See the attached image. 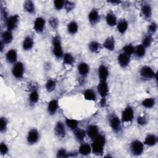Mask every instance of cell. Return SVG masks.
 Masks as SVG:
<instances>
[{"mask_svg":"<svg viewBox=\"0 0 158 158\" xmlns=\"http://www.w3.org/2000/svg\"><path fill=\"white\" fill-rule=\"evenodd\" d=\"M106 144V136L99 133V134L92 139L91 144L92 153L97 156H102L104 152V148Z\"/></svg>","mask_w":158,"mask_h":158,"instance_id":"6da1fadb","label":"cell"},{"mask_svg":"<svg viewBox=\"0 0 158 158\" xmlns=\"http://www.w3.org/2000/svg\"><path fill=\"white\" fill-rule=\"evenodd\" d=\"M52 53L53 56L58 60L61 59L64 54L61 37L59 33H56L51 40Z\"/></svg>","mask_w":158,"mask_h":158,"instance_id":"7a4b0ae2","label":"cell"},{"mask_svg":"<svg viewBox=\"0 0 158 158\" xmlns=\"http://www.w3.org/2000/svg\"><path fill=\"white\" fill-rule=\"evenodd\" d=\"M107 120L112 131L115 134H119L122 130V124L120 118L115 112H112L109 114Z\"/></svg>","mask_w":158,"mask_h":158,"instance_id":"3957f363","label":"cell"},{"mask_svg":"<svg viewBox=\"0 0 158 158\" xmlns=\"http://www.w3.org/2000/svg\"><path fill=\"white\" fill-rule=\"evenodd\" d=\"M144 144L143 141L136 139L133 140L130 144V151L133 156H141L144 151Z\"/></svg>","mask_w":158,"mask_h":158,"instance_id":"277c9868","label":"cell"},{"mask_svg":"<svg viewBox=\"0 0 158 158\" xmlns=\"http://www.w3.org/2000/svg\"><path fill=\"white\" fill-rule=\"evenodd\" d=\"M120 120L122 123H131L135 118V110L130 105H127L122 111Z\"/></svg>","mask_w":158,"mask_h":158,"instance_id":"5b68a950","label":"cell"},{"mask_svg":"<svg viewBox=\"0 0 158 158\" xmlns=\"http://www.w3.org/2000/svg\"><path fill=\"white\" fill-rule=\"evenodd\" d=\"M140 77L146 80H150L157 78V73L149 65L142 66L139 70Z\"/></svg>","mask_w":158,"mask_h":158,"instance_id":"8992f818","label":"cell"},{"mask_svg":"<svg viewBox=\"0 0 158 158\" xmlns=\"http://www.w3.org/2000/svg\"><path fill=\"white\" fill-rule=\"evenodd\" d=\"M11 73L14 78L17 80H22L25 74L24 64L21 61H17L12 65L11 69Z\"/></svg>","mask_w":158,"mask_h":158,"instance_id":"52a82bcc","label":"cell"},{"mask_svg":"<svg viewBox=\"0 0 158 158\" xmlns=\"http://www.w3.org/2000/svg\"><path fill=\"white\" fill-rule=\"evenodd\" d=\"M54 133L59 139H64L67 135V127L64 122L58 120L54 127Z\"/></svg>","mask_w":158,"mask_h":158,"instance_id":"ba28073f","label":"cell"},{"mask_svg":"<svg viewBox=\"0 0 158 158\" xmlns=\"http://www.w3.org/2000/svg\"><path fill=\"white\" fill-rule=\"evenodd\" d=\"M40 139V133L36 128L30 129L27 134L26 140L28 144L30 146L35 145L38 143Z\"/></svg>","mask_w":158,"mask_h":158,"instance_id":"9c48e42d","label":"cell"},{"mask_svg":"<svg viewBox=\"0 0 158 158\" xmlns=\"http://www.w3.org/2000/svg\"><path fill=\"white\" fill-rule=\"evenodd\" d=\"M20 22V17L18 14L9 15L5 22L6 30L13 31L18 27Z\"/></svg>","mask_w":158,"mask_h":158,"instance_id":"30bf717a","label":"cell"},{"mask_svg":"<svg viewBox=\"0 0 158 158\" xmlns=\"http://www.w3.org/2000/svg\"><path fill=\"white\" fill-rule=\"evenodd\" d=\"M140 15L143 19L147 22H149L152 16V6L148 2H144L141 6Z\"/></svg>","mask_w":158,"mask_h":158,"instance_id":"8fae6325","label":"cell"},{"mask_svg":"<svg viewBox=\"0 0 158 158\" xmlns=\"http://www.w3.org/2000/svg\"><path fill=\"white\" fill-rule=\"evenodd\" d=\"M101 17L98 9L96 7L92 8L88 14V20L89 24L94 26L98 24L101 20Z\"/></svg>","mask_w":158,"mask_h":158,"instance_id":"7c38bea8","label":"cell"},{"mask_svg":"<svg viewBox=\"0 0 158 158\" xmlns=\"http://www.w3.org/2000/svg\"><path fill=\"white\" fill-rule=\"evenodd\" d=\"M46 23V21L44 17L41 16L37 17L35 19L33 24V28L34 31L38 34H41L43 33L45 29Z\"/></svg>","mask_w":158,"mask_h":158,"instance_id":"4fadbf2b","label":"cell"},{"mask_svg":"<svg viewBox=\"0 0 158 158\" xmlns=\"http://www.w3.org/2000/svg\"><path fill=\"white\" fill-rule=\"evenodd\" d=\"M96 89L101 98H106L109 91L107 81H99L97 85Z\"/></svg>","mask_w":158,"mask_h":158,"instance_id":"5bb4252c","label":"cell"},{"mask_svg":"<svg viewBox=\"0 0 158 158\" xmlns=\"http://www.w3.org/2000/svg\"><path fill=\"white\" fill-rule=\"evenodd\" d=\"M117 60L118 65L122 69H126L130 64L131 57L121 51L117 57Z\"/></svg>","mask_w":158,"mask_h":158,"instance_id":"9a60e30c","label":"cell"},{"mask_svg":"<svg viewBox=\"0 0 158 158\" xmlns=\"http://www.w3.org/2000/svg\"><path fill=\"white\" fill-rule=\"evenodd\" d=\"M98 76L99 81H107L109 70L106 64H101L99 65L98 69Z\"/></svg>","mask_w":158,"mask_h":158,"instance_id":"2e32d148","label":"cell"},{"mask_svg":"<svg viewBox=\"0 0 158 158\" xmlns=\"http://www.w3.org/2000/svg\"><path fill=\"white\" fill-rule=\"evenodd\" d=\"M59 107V100L57 99H52L51 101H49L47 104V107H46L47 112L49 115L53 116L58 111Z\"/></svg>","mask_w":158,"mask_h":158,"instance_id":"e0dca14e","label":"cell"},{"mask_svg":"<svg viewBox=\"0 0 158 158\" xmlns=\"http://www.w3.org/2000/svg\"><path fill=\"white\" fill-rule=\"evenodd\" d=\"M5 58L7 62L9 64H14L18 60V53L15 49H9L5 54Z\"/></svg>","mask_w":158,"mask_h":158,"instance_id":"ac0fdd59","label":"cell"},{"mask_svg":"<svg viewBox=\"0 0 158 158\" xmlns=\"http://www.w3.org/2000/svg\"><path fill=\"white\" fill-rule=\"evenodd\" d=\"M85 130L87 136L91 140L96 138L100 133L99 127L94 123L88 125Z\"/></svg>","mask_w":158,"mask_h":158,"instance_id":"d6986e66","label":"cell"},{"mask_svg":"<svg viewBox=\"0 0 158 158\" xmlns=\"http://www.w3.org/2000/svg\"><path fill=\"white\" fill-rule=\"evenodd\" d=\"M101 44L102 48L109 51H114L115 49V40L114 36H107Z\"/></svg>","mask_w":158,"mask_h":158,"instance_id":"ffe728a7","label":"cell"},{"mask_svg":"<svg viewBox=\"0 0 158 158\" xmlns=\"http://www.w3.org/2000/svg\"><path fill=\"white\" fill-rule=\"evenodd\" d=\"M90 67L89 64L85 62H80L77 65V72L80 77L83 78L86 77L89 73Z\"/></svg>","mask_w":158,"mask_h":158,"instance_id":"44dd1931","label":"cell"},{"mask_svg":"<svg viewBox=\"0 0 158 158\" xmlns=\"http://www.w3.org/2000/svg\"><path fill=\"white\" fill-rule=\"evenodd\" d=\"M35 45L33 38L30 35H27L23 40L22 43V48L25 51H28L33 49Z\"/></svg>","mask_w":158,"mask_h":158,"instance_id":"7402d4cb","label":"cell"},{"mask_svg":"<svg viewBox=\"0 0 158 158\" xmlns=\"http://www.w3.org/2000/svg\"><path fill=\"white\" fill-rule=\"evenodd\" d=\"M78 153L83 156H89L91 153H92L91 144H89L87 142H81L78 147Z\"/></svg>","mask_w":158,"mask_h":158,"instance_id":"603a6c76","label":"cell"},{"mask_svg":"<svg viewBox=\"0 0 158 158\" xmlns=\"http://www.w3.org/2000/svg\"><path fill=\"white\" fill-rule=\"evenodd\" d=\"M105 20L106 24L110 27H115L118 22L116 15L112 11H109L107 12L105 17Z\"/></svg>","mask_w":158,"mask_h":158,"instance_id":"cb8c5ba5","label":"cell"},{"mask_svg":"<svg viewBox=\"0 0 158 158\" xmlns=\"http://www.w3.org/2000/svg\"><path fill=\"white\" fill-rule=\"evenodd\" d=\"M157 136L154 133H148L144 138L143 143L144 146L149 147H152L157 144Z\"/></svg>","mask_w":158,"mask_h":158,"instance_id":"d4e9b609","label":"cell"},{"mask_svg":"<svg viewBox=\"0 0 158 158\" xmlns=\"http://www.w3.org/2000/svg\"><path fill=\"white\" fill-rule=\"evenodd\" d=\"M115 27L117 31L120 34L124 35L128 28V22L125 19H121L118 20Z\"/></svg>","mask_w":158,"mask_h":158,"instance_id":"484cf974","label":"cell"},{"mask_svg":"<svg viewBox=\"0 0 158 158\" xmlns=\"http://www.w3.org/2000/svg\"><path fill=\"white\" fill-rule=\"evenodd\" d=\"M79 30V25L75 20H72L67 25V31L70 35H75Z\"/></svg>","mask_w":158,"mask_h":158,"instance_id":"4316f807","label":"cell"},{"mask_svg":"<svg viewBox=\"0 0 158 158\" xmlns=\"http://www.w3.org/2000/svg\"><path fill=\"white\" fill-rule=\"evenodd\" d=\"M40 99L38 89H35L30 91L28 95V103L30 106H33L38 103Z\"/></svg>","mask_w":158,"mask_h":158,"instance_id":"83f0119b","label":"cell"},{"mask_svg":"<svg viewBox=\"0 0 158 158\" xmlns=\"http://www.w3.org/2000/svg\"><path fill=\"white\" fill-rule=\"evenodd\" d=\"M14 39L13 31L6 30L1 33V41H2L6 45L10 44Z\"/></svg>","mask_w":158,"mask_h":158,"instance_id":"f1b7e54d","label":"cell"},{"mask_svg":"<svg viewBox=\"0 0 158 158\" xmlns=\"http://www.w3.org/2000/svg\"><path fill=\"white\" fill-rule=\"evenodd\" d=\"M23 10L28 14H34L36 12L35 4L33 1L27 0L23 2Z\"/></svg>","mask_w":158,"mask_h":158,"instance_id":"f546056e","label":"cell"},{"mask_svg":"<svg viewBox=\"0 0 158 158\" xmlns=\"http://www.w3.org/2000/svg\"><path fill=\"white\" fill-rule=\"evenodd\" d=\"M88 50L94 54L99 53L102 48V44L96 40L91 41L88 44Z\"/></svg>","mask_w":158,"mask_h":158,"instance_id":"4dcf8cb0","label":"cell"},{"mask_svg":"<svg viewBox=\"0 0 158 158\" xmlns=\"http://www.w3.org/2000/svg\"><path fill=\"white\" fill-rule=\"evenodd\" d=\"M73 132L75 139L79 143L83 142L85 138L87 136L86 130L79 127L73 131Z\"/></svg>","mask_w":158,"mask_h":158,"instance_id":"1f68e13d","label":"cell"},{"mask_svg":"<svg viewBox=\"0 0 158 158\" xmlns=\"http://www.w3.org/2000/svg\"><path fill=\"white\" fill-rule=\"evenodd\" d=\"M83 97L85 100L89 101H95L97 99V94L96 91L92 88L86 89L83 93Z\"/></svg>","mask_w":158,"mask_h":158,"instance_id":"d6a6232c","label":"cell"},{"mask_svg":"<svg viewBox=\"0 0 158 158\" xmlns=\"http://www.w3.org/2000/svg\"><path fill=\"white\" fill-rule=\"evenodd\" d=\"M62 60L64 65L72 66L75 62V58L72 53L67 52H64L63 57L62 58Z\"/></svg>","mask_w":158,"mask_h":158,"instance_id":"836d02e7","label":"cell"},{"mask_svg":"<svg viewBox=\"0 0 158 158\" xmlns=\"http://www.w3.org/2000/svg\"><path fill=\"white\" fill-rule=\"evenodd\" d=\"M146 53V48L144 47L141 44L135 46V51L133 55L137 59L143 58Z\"/></svg>","mask_w":158,"mask_h":158,"instance_id":"e575fe53","label":"cell"},{"mask_svg":"<svg viewBox=\"0 0 158 158\" xmlns=\"http://www.w3.org/2000/svg\"><path fill=\"white\" fill-rule=\"evenodd\" d=\"M64 123L69 129L72 130V131H74L75 129L78 128L79 122L78 120L74 119V118H65Z\"/></svg>","mask_w":158,"mask_h":158,"instance_id":"d590c367","label":"cell"},{"mask_svg":"<svg viewBox=\"0 0 158 158\" xmlns=\"http://www.w3.org/2000/svg\"><path fill=\"white\" fill-rule=\"evenodd\" d=\"M57 86V81L54 78H48L45 83V89L48 93L53 92Z\"/></svg>","mask_w":158,"mask_h":158,"instance_id":"8d00e7d4","label":"cell"},{"mask_svg":"<svg viewBox=\"0 0 158 158\" xmlns=\"http://www.w3.org/2000/svg\"><path fill=\"white\" fill-rule=\"evenodd\" d=\"M155 104H156V99L153 97L145 98L141 102V105L146 109H151L155 106Z\"/></svg>","mask_w":158,"mask_h":158,"instance_id":"74e56055","label":"cell"},{"mask_svg":"<svg viewBox=\"0 0 158 158\" xmlns=\"http://www.w3.org/2000/svg\"><path fill=\"white\" fill-rule=\"evenodd\" d=\"M152 42H153V36L146 33L143 37L141 44L147 49L148 48H149L152 45Z\"/></svg>","mask_w":158,"mask_h":158,"instance_id":"f35d334b","label":"cell"},{"mask_svg":"<svg viewBox=\"0 0 158 158\" xmlns=\"http://www.w3.org/2000/svg\"><path fill=\"white\" fill-rule=\"evenodd\" d=\"M135 46L131 43H128L124 45L122 48V52L125 54L131 57L134 54Z\"/></svg>","mask_w":158,"mask_h":158,"instance_id":"ab89813d","label":"cell"},{"mask_svg":"<svg viewBox=\"0 0 158 158\" xmlns=\"http://www.w3.org/2000/svg\"><path fill=\"white\" fill-rule=\"evenodd\" d=\"M9 121L6 117L1 116L0 117V132L4 134L6 132L8 127Z\"/></svg>","mask_w":158,"mask_h":158,"instance_id":"60d3db41","label":"cell"},{"mask_svg":"<svg viewBox=\"0 0 158 158\" xmlns=\"http://www.w3.org/2000/svg\"><path fill=\"white\" fill-rule=\"evenodd\" d=\"M48 24L53 30H57L59 27V20L56 17L52 16L48 19Z\"/></svg>","mask_w":158,"mask_h":158,"instance_id":"b9f144b4","label":"cell"},{"mask_svg":"<svg viewBox=\"0 0 158 158\" xmlns=\"http://www.w3.org/2000/svg\"><path fill=\"white\" fill-rule=\"evenodd\" d=\"M136 122L139 126L144 127L149 122V118L146 115H139L136 118Z\"/></svg>","mask_w":158,"mask_h":158,"instance_id":"7bdbcfd3","label":"cell"},{"mask_svg":"<svg viewBox=\"0 0 158 158\" xmlns=\"http://www.w3.org/2000/svg\"><path fill=\"white\" fill-rule=\"evenodd\" d=\"M157 27H158L156 22L154 21L151 22V23H149V25L148 26V28H147V33L153 36L157 32Z\"/></svg>","mask_w":158,"mask_h":158,"instance_id":"ee69618b","label":"cell"},{"mask_svg":"<svg viewBox=\"0 0 158 158\" xmlns=\"http://www.w3.org/2000/svg\"><path fill=\"white\" fill-rule=\"evenodd\" d=\"M76 4L75 2L72 1H65L64 4V10L67 13L72 12L75 7Z\"/></svg>","mask_w":158,"mask_h":158,"instance_id":"f6af8a7d","label":"cell"},{"mask_svg":"<svg viewBox=\"0 0 158 158\" xmlns=\"http://www.w3.org/2000/svg\"><path fill=\"white\" fill-rule=\"evenodd\" d=\"M65 0H54L53 1L54 8L57 10L60 11L64 8Z\"/></svg>","mask_w":158,"mask_h":158,"instance_id":"bcb514c9","label":"cell"},{"mask_svg":"<svg viewBox=\"0 0 158 158\" xmlns=\"http://www.w3.org/2000/svg\"><path fill=\"white\" fill-rule=\"evenodd\" d=\"M68 154L69 152L64 148H60L58 149L56 152V157L57 158L68 157Z\"/></svg>","mask_w":158,"mask_h":158,"instance_id":"7dc6e473","label":"cell"},{"mask_svg":"<svg viewBox=\"0 0 158 158\" xmlns=\"http://www.w3.org/2000/svg\"><path fill=\"white\" fill-rule=\"evenodd\" d=\"M9 148L8 145L4 141H1L0 143V154L2 156H5L9 153Z\"/></svg>","mask_w":158,"mask_h":158,"instance_id":"c3c4849f","label":"cell"},{"mask_svg":"<svg viewBox=\"0 0 158 158\" xmlns=\"http://www.w3.org/2000/svg\"><path fill=\"white\" fill-rule=\"evenodd\" d=\"M107 2L113 6H118V5H120L123 2L120 0H108L107 1Z\"/></svg>","mask_w":158,"mask_h":158,"instance_id":"681fc988","label":"cell"},{"mask_svg":"<svg viewBox=\"0 0 158 158\" xmlns=\"http://www.w3.org/2000/svg\"><path fill=\"white\" fill-rule=\"evenodd\" d=\"M5 46H6V44L2 41H0V51H1V52H3V51L5 49Z\"/></svg>","mask_w":158,"mask_h":158,"instance_id":"f907efd6","label":"cell"},{"mask_svg":"<svg viewBox=\"0 0 158 158\" xmlns=\"http://www.w3.org/2000/svg\"><path fill=\"white\" fill-rule=\"evenodd\" d=\"M100 105L102 107H105L106 106V98H101V100L100 101Z\"/></svg>","mask_w":158,"mask_h":158,"instance_id":"816d5d0a","label":"cell"}]
</instances>
